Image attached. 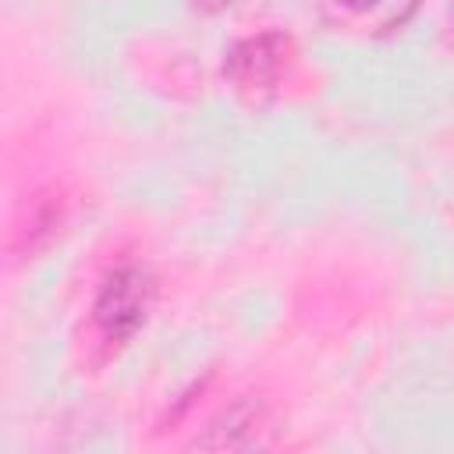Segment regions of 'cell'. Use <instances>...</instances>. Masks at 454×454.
<instances>
[{
  "label": "cell",
  "mask_w": 454,
  "mask_h": 454,
  "mask_svg": "<svg viewBox=\"0 0 454 454\" xmlns=\"http://www.w3.org/2000/svg\"><path fill=\"white\" fill-rule=\"evenodd\" d=\"M64 213H67V209H64V199H60L57 188L35 192V195L25 202V209H21L18 223H14L11 248H14L18 255H35V252H43V248L60 234Z\"/></svg>",
  "instance_id": "4"
},
{
  "label": "cell",
  "mask_w": 454,
  "mask_h": 454,
  "mask_svg": "<svg viewBox=\"0 0 454 454\" xmlns=\"http://www.w3.org/2000/svg\"><path fill=\"white\" fill-rule=\"evenodd\" d=\"M195 7H202V11H220V7H227L231 0H192Z\"/></svg>",
  "instance_id": "6"
},
{
  "label": "cell",
  "mask_w": 454,
  "mask_h": 454,
  "mask_svg": "<svg viewBox=\"0 0 454 454\" xmlns=\"http://www.w3.org/2000/svg\"><path fill=\"white\" fill-rule=\"evenodd\" d=\"M291 57H294V46L284 32H255V35H245L238 39L231 50H227V60H223V71L227 78L245 89V92H262V89H273L284 71L291 67Z\"/></svg>",
  "instance_id": "2"
},
{
  "label": "cell",
  "mask_w": 454,
  "mask_h": 454,
  "mask_svg": "<svg viewBox=\"0 0 454 454\" xmlns=\"http://www.w3.org/2000/svg\"><path fill=\"white\" fill-rule=\"evenodd\" d=\"M337 4H344L348 11H369V7H376L380 0H337Z\"/></svg>",
  "instance_id": "5"
},
{
  "label": "cell",
  "mask_w": 454,
  "mask_h": 454,
  "mask_svg": "<svg viewBox=\"0 0 454 454\" xmlns=\"http://www.w3.org/2000/svg\"><path fill=\"white\" fill-rule=\"evenodd\" d=\"M266 433H270L266 404L255 397H245V401H234L227 411H220L192 440V450H252L266 443Z\"/></svg>",
  "instance_id": "3"
},
{
  "label": "cell",
  "mask_w": 454,
  "mask_h": 454,
  "mask_svg": "<svg viewBox=\"0 0 454 454\" xmlns=\"http://www.w3.org/2000/svg\"><path fill=\"white\" fill-rule=\"evenodd\" d=\"M153 294H156L153 277L142 266L114 270L92 301V323L103 333V340L124 344L128 337H135L153 309Z\"/></svg>",
  "instance_id": "1"
}]
</instances>
